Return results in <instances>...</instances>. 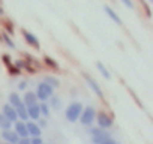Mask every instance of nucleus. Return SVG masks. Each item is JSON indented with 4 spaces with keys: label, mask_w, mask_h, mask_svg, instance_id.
<instances>
[{
    "label": "nucleus",
    "mask_w": 153,
    "mask_h": 144,
    "mask_svg": "<svg viewBox=\"0 0 153 144\" xmlns=\"http://www.w3.org/2000/svg\"><path fill=\"white\" fill-rule=\"evenodd\" d=\"M83 108H84L83 104L78 102V101L71 102V104L68 105V108L65 110V117H66V120H68L69 123H75L76 120L80 119V114H81Z\"/></svg>",
    "instance_id": "obj_1"
},
{
    "label": "nucleus",
    "mask_w": 153,
    "mask_h": 144,
    "mask_svg": "<svg viewBox=\"0 0 153 144\" xmlns=\"http://www.w3.org/2000/svg\"><path fill=\"white\" fill-rule=\"evenodd\" d=\"M35 95H36V98H38V102H47V101L54 95V89H53L50 84L41 81V83H38V86H36Z\"/></svg>",
    "instance_id": "obj_2"
},
{
    "label": "nucleus",
    "mask_w": 153,
    "mask_h": 144,
    "mask_svg": "<svg viewBox=\"0 0 153 144\" xmlns=\"http://www.w3.org/2000/svg\"><path fill=\"white\" fill-rule=\"evenodd\" d=\"M96 110L93 108V107H86V108H83V111H81V114H80V123L83 125V126H87V128H90L93 123H95V120H96Z\"/></svg>",
    "instance_id": "obj_3"
},
{
    "label": "nucleus",
    "mask_w": 153,
    "mask_h": 144,
    "mask_svg": "<svg viewBox=\"0 0 153 144\" xmlns=\"http://www.w3.org/2000/svg\"><path fill=\"white\" fill-rule=\"evenodd\" d=\"M89 134H90V138H92V143L93 144H102L105 140L111 138L110 134L105 129H101V128H90L89 129Z\"/></svg>",
    "instance_id": "obj_4"
},
{
    "label": "nucleus",
    "mask_w": 153,
    "mask_h": 144,
    "mask_svg": "<svg viewBox=\"0 0 153 144\" xmlns=\"http://www.w3.org/2000/svg\"><path fill=\"white\" fill-rule=\"evenodd\" d=\"M95 122L98 123V128L105 129V131L113 126V119H111V116H108L107 113H99V114H96V120H95Z\"/></svg>",
    "instance_id": "obj_5"
},
{
    "label": "nucleus",
    "mask_w": 153,
    "mask_h": 144,
    "mask_svg": "<svg viewBox=\"0 0 153 144\" xmlns=\"http://www.w3.org/2000/svg\"><path fill=\"white\" fill-rule=\"evenodd\" d=\"M21 35H23L24 41H26L32 48H35V50H39V48H41V42L38 41V38H36L33 33H30V32L26 30V29H21Z\"/></svg>",
    "instance_id": "obj_6"
},
{
    "label": "nucleus",
    "mask_w": 153,
    "mask_h": 144,
    "mask_svg": "<svg viewBox=\"0 0 153 144\" xmlns=\"http://www.w3.org/2000/svg\"><path fill=\"white\" fill-rule=\"evenodd\" d=\"M2 114L14 125L15 122H18V116H17V111H15V108L14 107H11L9 104H5L3 105V108H2Z\"/></svg>",
    "instance_id": "obj_7"
},
{
    "label": "nucleus",
    "mask_w": 153,
    "mask_h": 144,
    "mask_svg": "<svg viewBox=\"0 0 153 144\" xmlns=\"http://www.w3.org/2000/svg\"><path fill=\"white\" fill-rule=\"evenodd\" d=\"M83 77H84V80H86L87 86H89V87L95 92V95H96L98 98H104V92H102V89L99 87V84H98V83H96V81H95V80H93L90 75H89V74H84Z\"/></svg>",
    "instance_id": "obj_8"
},
{
    "label": "nucleus",
    "mask_w": 153,
    "mask_h": 144,
    "mask_svg": "<svg viewBox=\"0 0 153 144\" xmlns=\"http://www.w3.org/2000/svg\"><path fill=\"white\" fill-rule=\"evenodd\" d=\"M26 110H27V116H29V120H33V122H36L38 119H41L39 102H36V104H32V105H26Z\"/></svg>",
    "instance_id": "obj_9"
},
{
    "label": "nucleus",
    "mask_w": 153,
    "mask_h": 144,
    "mask_svg": "<svg viewBox=\"0 0 153 144\" xmlns=\"http://www.w3.org/2000/svg\"><path fill=\"white\" fill-rule=\"evenodd\" d=\"M2 138L8 143V144H17L20 141V137L17 135V132L14 129H3L2 131Z\"/></svg>",
    "instance_id": "obj_10"
},
{
    "label": "nucleus",
    "mask_w": 153,
    "mask_h": 144,
    "mask_svg": "<svg viewBox=\"0 0 153 144\" xmlns=\"http://www.w3.org/2000/svg\"><path fill=\"white\" fill-rule=\"evenodd\" d=\"M12 126H14L12 129L17 132V135H18L20 138H29V132H27L26 122H21V120H18V122H15Z\"/></svg>",
    "instance_id": "obj_11"
},
{
    "label": "nucleus",
    "mask_w": 153,
    "mask_h": 144,
    "mask_svg": "<svg viewBox=\"0 0 153 144\" xmlns=\"http://www.w3.org/2000/svg\"><path fill=\"white\" fill-rule=\"evenodd\" d=\"M26 126H27L29 138H32V137H41L42 129L38 126V123H36V122H33V120H27V122H26Z\"/></svg>",
    "instance_id": "obj_12"
},
{
    "label": "nucleus",
    "mask_w": 153,
    "mask_h": 144,
    "mask_svg": "<svg viewBox=\"0 0 153 144\" xmlns=\"http://www.w3.org/2000/svg\"><path fill=\"white\" fill-rule=\"evenodd\" d=\"M8 104L11 105V107H14V108H17L20 104H23V99H21V96L18 95V93H11L9 96H8Z\"/></svg>",
    "instance_id": "obj_13"
},
{
    "label": "nucleus",
    "mask_w": 153,
    "mask_h": 144,
    "mask_svg": "<svg viewBox=\"0 0 153 144\" xmlns=\"http://www.w3.org/2000/svg\"><path fill=\"white\" fill-rule=\"evenodd\" d=\"M15 111H17V116H18V120H21V122H27L29 120V116H27V110H26V105L24 104H20L17 108H15Z\"/></svg>",
    "instance_id": "obj_14"
},
{
    "label": "nucleus",
    "mask_w": 153,
    "mask_h": 144,
    "mask_svg": "<svg viewBox=\"0 0 153 144\" xmlns=\"http://www.w3.org/2000/svg\"><path fill=\"white\" fill-rule=\"evenodd\" d=\"M104 11H105V14H107V15H108V17H110V18H111L114 23H116V24L122 26V18H120V17H119V15H117V14H116V12H114V11L110 8V6H107V5H105V6H104Z\"/></svg>",
    "instance_id": "obj_15"
},
{
    "label": "nucleus",
    "mask_w": 153,
    "mask_h": 144,
    "mask_svg": "<svg viewBox=\"0 0 153 144\" xmlns=\"http://www.w3.org/2000/svg\"><path fill=\"white\" fill-rule=\"evenodd\" d=\"M21 99H23V104L24 105H32V104H36L38 102V98H36L35 92H27Z\"/></svg>",
    "instance_id": "obj_16"
},
{
    "label": "nucleus",
    "mask_w": 153,
    "mask_h": 144,
    "mask_svg": "<svg viewBox=\"0 0 153 144\" xmlns=\"http://www.w3.org/2000/svg\"><path fill=\"white\" fill-rule=\"evenodd\" d=\"M44 83L50 84L53 89H57V87L60 86V81H59V78H56L54 75H45V77H44Z\"/></svg>",
    "instance_id": "obj_17"
},
{
    "label": "nucleus",
    "mask_w": 153,
    "mask_h": 144,
    "mask_svg": "<svg viewBox=\"0 0 153 144\" xmlns=\"http://www.w3.org/2000/svg\"><path fill=\"white\" fill-rule=\"evenodd\" d=\"M0 129H12V123L2 114V113H0Z\"/></svg>",
    "instance_id": "obj_18"
},
{
    "label": "nucleus",
    "mask_w": 153,
    "mask_h": 144,
    "mask_svg": "<svg viewBox=\"0 0 153 144\" xmlns=\"http://www.w3.org/2000/svg\"><path fill=\"white\" fill-rule=\"evenodd\" d=\"M48 101H50L48 107H50V108H53V110H59V108H60V105H62V101H60L57 96H54V95H53Z\"/></svg>",
    "instance_id": "obj_19"
},
{
    "label": "nucleus",
    "mask_w": 153,
    "mask_h": 144,
    "mask_svg": "<svg viewBox=\"0 0 153 144\" xmlns=\"http://www.w3.org/2000/svg\"><path fill=\"white\" fill-rule=\"evenodd\" d=\"M96 68L99 69V72L102 74V77H104V78H107V80H110V78H111V74H110L108 69H107V68H105L101 62H98V63H96Z\"/></svg>",
    "instance_id": "obj_20"
},
{
    "label": "nucleus",
    "mask_w": 153,
    "mask_h": 144,
    "mask_svg": "<svg viewBox=\"0 0 153 144\" xmlns=\"http://www.w3.org/2000/svg\"><path fill=\"white\" fill-rule=\"evenodd\" d=\"M39 110H41V117H50V107L47 102H39Z\"/></svg>",
    "instance_id": "obj_21"
},
{
    "label": "nucleus",
    "mask_w": 153,
    "mask_h": 144,
    "mask_svg": "<svg viewBox=\"0 0 153 144\" xmlns=\"http://www.w3.org/2000/svg\"><path fill=\"white\" fill-rule=\"evenodd\" d=\"M3 39H5V42L8 44V47H9V48H15V44L12 42V39H9V36H8V35H3Z\"/></svg>",
    "instance_id": "obj_22"
},
{
    "label": "nucleus",
    "mask_w": 153,
    "mask_h": 144,
    "mask_svg": "<svg viewBox=\"0 0 153 144\" xmlns=\"http://www.w3.org/2000/svg\"><path fill=\"white\" fill-rule=\"evenodd\" d=\"M30 144H44V141H42L41 137H32L30 138Z\"/></svg>",
    "instance_id": "obj_23"
},
{
    "label": "nucleus",
    "mask_w": 153,
    "mask_h": 144,
    "mask_svg": "<svg viewBox=\"0 0 153 144\" xmlns=\"http://www.w3.org/2000/svg\"><path fill=\"white\" fill-rule=\"evenodd\" d=\"M120 2L126 6V8H129V9H132L134 8V3H132V0H120Z\"/></svg>",
    "instance_id": "obj_24"
},
{
    "label": "nucleus",
    "mask_w": 153,
    "mask_h": 144,
    "mask_svg": "<svg viewBox=\"0 0 153 144\" xmlns=\"http://www.w3.org/2000/svg\"><path fill=\"white\" fill-rule=\"evenodd\" d=\"M45 63H48V65H50V66H53V68H57V66H59L56 62H53V59H51V57H45Z\"/></svg>",
    "instance_id": "obj_25"
},
{
    "label": "nucleus",
    "mask_w": 153,
    "mask_h": 144,
    "mask_svg": "<svg viewBox=\"0 0 153 144\" xmlns=\"http://www.w3.org/2000/svg\"><path fill=\"white\" fill-rule=\"evenodd\" d=\"M26 87H27V81L26 80H23V81L18 83V90H26Z\"/></svg>",
    "instance_id": "obj_26"
},
{
    "label": "nucleus",
    "mask_w": 153,
    "mask_h": 144,
    "mask_svg": "<svg viewBox=\"0 0 153 144\" xmlns=\"http://www.w3.org/2000/svg\"><path fill=\"white\" fill-rule=\"evenodd\" d=\"M17 144H30V138H20Z\"/></svg>",
    "instance_id": "obj_27"
},
{
    "label": "nucleus",
    "mask_w": 153,
    "mask_h": 144,
    "mask_svg": "<svg viewBox=\"0 0 153 144\" xmlns=\"http://www.w3.org/2000/svg\"><path fill=\"white\" fill-rule=\"evenodd\" d=\"M102 144H119V143H117L116 140H113V138H108V140H105Z\"/></svg>",
    "instance_id": "obj_28"
},
{
    "label": "nucleus",
    "mask_w": 153,
    "mask_h": 144,
    "mask_svg": "<svg viewBox=\"0 0 153 144\" xmlns=\"http://www.w3.org/2000/svg\"><path fill=\"white\" fill-rule=\"evenodd\" d=\"M6 144H8V143H6Z\"/></svg>",
    "instance_id": "obj_29"
},
{
    "label": "nucleus",
    "mask_w": 153,
    "mask_h": 144,
    "mask_svg": "<svg viewBox=\"0 0 153 144\" xmlns=\"http://www.w3.org/2000/svg\"><path fill=\"white\" fill-rule=\"evenodd\" d=\"M44 144H45V143H44Z\"/></svg>",
    "instance_id": "obj_30"
}]
</instances>
